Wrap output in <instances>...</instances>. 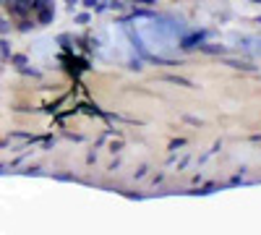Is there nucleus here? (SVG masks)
<instances>
[{"mask_svg": "<svg viewBox=\"0 0 261 235\" xmlns=\"http://www.w3.org/2000/svg\"><path fill=\"white\" fill-rule=\"evenodd\" d=\"M258 3H261V0H258Z\"/></svg>", "mask_w": 261, "mask_h": 235, "instance_id": "f257e3e1", "label": "nucleus"}]
</instances>
